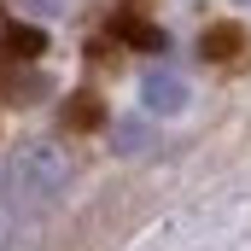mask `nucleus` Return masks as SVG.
Returning a JSON list of instances; mask_svg holds the SVG:
<instances>
[{
    "label": "nucleus",
    "mask_w": 251,
    "mask_h": 251,
    "mask_svg": "<svg viewBox=\"0 0 251 251\" xmlns=\"http://www.w3.org/2000/svg\"><path fill=\"white\" fill-rule=\"evenodd\" d=\"M6 181L24 204H53L64 187H70V158H64L53 140H24L6 164Z\"/></svg>",
    "instance_id": "f257e3e1"
},
{
    "label": "nucleus",
    "mask_w": 251,
    "mask_h": 251,
    "mask_svg": "<svg viewBox=\"0 0 251 251\" xmlns=\"http://www.w3.org/2000/svg\"><path fill=\"white\" fill-rule=\"evenodd\" d=\"M140 100H146L152 117H181L193 94H187V82H181L176 70H146V76H140Z\"/></svg>",
    "instance_id": "f03ea898"
},
{
    "label": "nucleus",
    "mask_w": 251,
    "mask_h": 251,
    "mask_svg": "<svg viewBox=\"0 0 251 251\" xmlns=\"http://www.w3.org/2000/svg\"><path fill=\"white\" fill-rule=\"evenodd\" d=\"M105 140H111V152H117V158H146V152L158 146V128H152V117L128 111V117H111Z\"/></svg>",
    "instance_id": "7ed1b4c3"
},
{
    "label": "nucleus",
    "mask_w": 251,
    "mask_h": 251,
    "mask_svg": "<svg viewBox=\"0 0 251 251\" xmlns=\"http://www.w3.org/2000/svg\"><path fill=\"white\" fill-rule=\"evenodd\" d=\"M0 94H6L12 105H35V100L53 94V82H47V70H35V64H6V70H0Z\"/></svg>",
    "instance_id": "20e7f679"
},
{
    "label": "nucleus",
    "mask_w": 251,
    "mask_h": 251,
    "mask_svg": "<svg viewBox=\"0 0 251 251\" xmlns=\"http://www.w3.org/2000/svg\"><path fill=\"white\" fill-rule=\"evenodd\" d=\"M240 47H246V29H240V24H210V29L199 35V59H210V64H228Z\"/></svg>",
    "instance_id": "39448f33"
},
{
    "label": "nucleus",
    "mask_w": 251,
    "mask_h": 251,
    "mask_svg": "<svg viewBox=\"0 0 251 251\" xmlns=\"http://www.w3.org/2000/svg\"><path fill=\"white\" fill-rule=\"evenodd\" d=\"M6 47L18 53V64H29L35 53H41V29H12V35H6Z\"/></svg>",
    "instance_id": "423d86ee"
},
{
    "label": "nucleus",
    "mask_w": 251,
    "mask_h": 251,
    "mask_svg": "<svg viewBox=\"0 0 251 251\" xmlns=\"http://www.w3.org/2000/svg\"><path fill=\"white\" fill-rule=\"evenodd\" d=\"M64 123H70V128L100 123V105H94V94H76V100H70V111H64Z\"/></svg>",
    "instance_id": "0eeeda50"
},
{
    "label": "nucleus",
    "mask_w": 251,
    "mask_h": 251,
    "mask_svg": "<svg viewBox=\"0 0 251 251\" xmlns=\"http://www.w3.org/2000/svg\"><path fill=\"white\" fill-rule=\"evenodd\" d=\"M12 240H18V210H12V199L0 193V251H12Z\"/></svg>",
    "instance_id": "6e6552de"
},
{
    "label": "nucleus",
    "mask_w": 251,
    "mask_h": 251,
    "mask_svg": "<svg viewBox=\"0 0 251 251\" xmlns=\"http://www.w3.org/2000/svg\"><path fill=\"white\" fill-rule=\"evenodd\" d=\"M18 6H24L29 18H64V12H70V0H18Z\"/></svg>",
    "instance_id": "1a4fd4ad"
},
{
    "label": "nucleus",
    "mask_w": 251,
    "mask_h": 251,
    "mask_svg": "<svg viewBox=\"0 0 251 251\" xmlns=\"http://www.w3.org/2000/svg\"><path fill=\"white\" fill-rule=\"evenodd\" d=\"M6 35H12V24H6V18H0V47H6Z\"/></svg>",
    "instance_id": "9d476101"
},
{
    "label": "nucleus",
    "mask_w": 251,
    "mask_h": 251,
    "mask_svg": "<svg viewBox=\"0 0 251 251\" xmlns=\"http://www.w3.org/2000/svg\"><path fill=\"white\" fill-rule=\"evenodd\" d=\"M240 6H251V0H240Z\"/></svg>",
    "instance_id": "9b49d317"
}]
</instances>
